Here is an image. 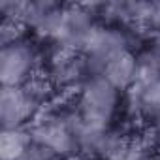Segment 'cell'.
<instances>
[{"label":"cell","instance_id":"3957f363","mask_svg":"<svg viewBox=\"0 0 160 160\" xmlns=\"http://www.w3.org/2000/svg\"><path fill=\"white\" fill-rule=\"evenodd\" d=\"M42 102H43V94L32 83L25 87H2V91H0L2 130L27 128L28 122L36 121Z\"/></svg>","mask_w":160,"mask_h":160},{"label":"cell","instance_id":"7a4b0ae2","mask_svg":"<svg viewBox=\"0 0 160 160\" xmlns=\"http://www.w3.org/2000/svg\"><path fill=\"white\" fill-rule=\"evenodd\" d=\"M30 136L34 147L47 152L53 160L68 158L79 151L72 115H58V113L43 115L42 119L34 121L30 128Z\"/></svg>","mask_w":160,"mask_h":160},{"label":"cell","instance_id":"5bb4252c","mask_svg":"<svg viewBox=\"0 0 160 160\" xmlns=\"http://www.w3.org/2000/svg\"><path fill=\"white\" fill-rule=\"evenodd\" d=\"M152 136H154V143H156V147H160V117L152 122Z\"/></svg>","mask_w":160,"mask_h":160},{"label":"cell","instance_id":"4fadbf2b","mask_svg":"<svg viewBox=\"0 0 160 160\" xmlns=\"http://www.w3.org/2000/svg\"><path fill=\"white\" fill-rule=\"evenodd\" d=\"M121 160H154V156L145 151V149H138V147H128L124 156Z\"/></svg>","mask_w":160,"mask_h":160},{"label":"cell","instance_id":"8fae6325","mask_svg":"<svg viewBox=\"0 0 160 160\" xmlns=\"http://www.w3.org/2000/svg\"><path fill=\"white\" fill-rule=\"evenodd\" d=\"M139 25L160 34V0H143Z\"/></svg>","mask_w":160,"mask_h":160},{"label":"cell","instance_id":"52a82bcc","mask_svg":"<svg viewBox=\"0 0 160 160\" xmlns=\"http://www.w3.org/2000/svg\"><path fill=\"white\" fill-rule=\"evenodd\" d=\"M89 77H91V72L81 53L58 47L49 57V79L57 87L79 89Z\"/></svg>","mask_w":160,"mask_h":160},{"label":"cell","instance_id":"277c9868","mask_svg":"<svg viewBox=\"0 0 160 160\" xmlns=\"http://www.w3.org/2000/svg\"><path fill=\"white\" fill-rule=\"evenodd\" d=\"M98 25L100 23H96V13L92 6L64 4V10L55 28L53 40L57 47L81 53L87 40L91 38V34L94 32Z\"/></svg>","mask_w":160,"mask_h":160},{"label":"cell","instance_id":"8992f818","mask_svg":"<svg viewBox=\"0 0 160 160\" xmlns=\"http://www.w3.org/2000/svg\"><path fill=\"white\" fill-rule=\"evenodd\" d=\"M126 49H132V47H130V40L126 32L122 30V27L98 25L94 32L91 34V38L87 40L81 55L87 60L91 75H96L108 60H111L115 55Z\"/></svg>","mask_w":160,"mask_h":160},{"label":"cell","instance_id":"5b68a950","mask_svg":"<svg viewBox=\"0 0 160 160\" xmlns=\"http://www.w3.org/2000/svg\"><path fill=\"white\" fill-rule=\"evenodd\" d=\"M38 66V55L34 47L17 38L2 43L0 51V83L2 87H25L32 83V75Z\"/></svg>","mask_w":160,"mask_h":160},{"label":"cell","instance_id":"ba28073f","mask_svg":"<svg viewBox=\"0 0 160 160\" xmlns=\"http://www.w3.org/2000/svg\"><path fill=\"white\" fill-rule=\"evenodd\" d=\"M128 92L134 109L141 117L152 122L160 117V70L141 64V73Z\"/></svg>","mask_w":160,"mask_h":160},{"label":"cell","instance_id":"30bf717a","mask_svg":"<svg viewBox=\"0 0 160 160\" xmlns=\"http://www.w3.org/2000/svg\"><path fill=\"white\" fill-rule=\"evenodd\" d=\"M28 128H6L0 134V160H19L32 149Z\"/></svg>","mask_w":160,"mask_h":160},{"label":"cell","instance_id":"9c48e42d","mask_svg":"<svg viewBox=\"0 0 160 160\" xmlns=\"http://www.w3.org/2000/svg\"><path fill=\"white\" fill-rule=\"evenodd\" d=\"M139 73H141V58L138 55H134L132 49H126V51L115 55L111 60H108L96 75L104 77L108 83H111L115 89H119L122 92V91H130L134 87Z\"/></svg>","mask_w":160,"mask_h":160},{"label":"cell","instance_id":"7c38bea8","mask_svg":"<svg viewBox=\"0 0 160 160\" xmlns=\"http://www.w3.org/2000/svg\"><path fill=\"white\" fill-rule=\"evenodd\" d=\"M141 64L151 66L154 70H160V36L154 40V43L149 47V51L145 53V57H141Z\"/></svg>","mask_w":160,"mask_h":160},{"label":"cell","instance_id":"6da1fadb","mask_svg":"<svg viewBox=\"0 0 160 160\" xmlns=\"http://www.w3.org/2000/svg\"><path fill=\"white\" fill-rule=\"evenodd\" d=\"M121 91L100 75H91L77 89L73 119L87 128L109 130V124L119 109Z\"/></svg>","mask_w":160,"mask_h":160}]
</instances>
